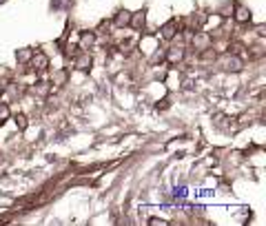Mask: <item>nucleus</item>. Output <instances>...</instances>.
Listing matches in <instances>:
<instances>
[{
  "label": "nucleus",
  "mask_w": 266,
  "mask_h": 226,
  "mask_svg": "<svg viewBox=\"0 0 266 226\" xmlns=\"http://www.w3.org/2000/svg\"><path fill=\"white\" fill-rule=\"evenodd\" d=\"M0 2H4V0H0Z\"/></svg>",
  "instance_id": "nucleus-9"
},
{
  "label": "nucleus",
  "mask_w": 266,
  "mask_h": 226,
  "mask_svg": "<svg viewBox=\"0 0 266 226\" xmlns=\"http://www.w3.org/2000/svg\"><path fill=\"white\" fill-rule=\"evenodd\" d=\"M33 65L38 66V69H42V66H47V58H44V56H35L33 58Z\"/></svg>",
  "instance_id": "nucleus-6"
},
{
  "label": "nucleus",
  "mask_w": 266,
  "mask_h": 226,
  "mask_svg": "<svg viewBox=\"0 0 266 226\" xmlns=\"http://www.w3.org/2000/svg\"><path fill=\"white\" fill-rule=\"evenodd\" d=\"M9 118V109H7V106H0V120H7Z\"/></svg>",
  "instance_id": "nucleus-7"
},
{
  "label": "nucleus",
  "mask_w": 266,
  "mask_h": 226,
  "mask_svg": "<svg viewBox=\"0 0 266 226\" xmlns=\"http://www.w3.org/2000/svg\"><path fill=\"white\" fill-rule=\"evenodd\" d=\"M237 20H239V22L251 20V11H248V9H244L242 4H237Z\"/></svg>",
  "instance_id": "nucleus-4"
},
{
  "label": "nucleus",
  "mask_w": 266,
  "mask_h": 226,
  "mask_svg": "<svg viewBox=\"0 0 266 226\" xmlns=\"http://www.w3.org/2000/svg\"><path fill=\"white\" fill-rule=\"evenodd\" d=\"M131 22V11H120L118 16H115V25L118 27H124Z\"/></svg>",
  "instance_id": "nucleus-2"
},
{
  "label": "nucleus",
  "mask_w": 266,
  "mask_h": 226,
  "mask_svg": "<svg viewBox=\"0 0 266 226\" xmlns=\"http://www.w3.org/2000/svg\"><path fill=\"white\" fill-rule=\"evenodd\" d=\"M186 195V189L184 186H180V189H175V197H184Z\"/></svg>",
  "instance_id": "nucleus-8"
},
{
  "label": "nucleus",
  "mask_w": 266,
  "mask_h": 226,
  "mask_svg": "<svg viewBox=\"0 0 266 226\" xmlns=\"http://www.w3.org/2000/svg\"><path fill=\"white\" fill-rule=\"evenodd\" d=\"M16 58H18V62H27L31 58V51H29V49H22V51L16 53Z\"/></svg>",
  "instance_id": "nucleus-5"
},
{
  "label": "nucleus",
  "mask_w": 266,
  "mask_h": 226,
  "mask_svg": "<svg viewBox=\"0 0 266 226\" xmlns=\"http://www.w3.org/2000/svg\"><path fill=\"white\" fill-rule=\"evenodd\" d=\"M173 33H175V22H166V25H164L162 27V35H164V38H166V40H171L173 38Z\"/></svg>",
  "instance_id": "nucleus-3"
},
{
  "label": "nucleus",
  "mask_w": 266,
  "mask_h": 226,
  "mask_svg": "<svg viewBox=\"0 0 266 226\" xmlns=\"http://www.w3.org/2000/svg\"><path fill=\"white\" fill-rule=\"evenodd\" d=\"M129 25H133L135 29H140V27H144V11H137V13H131V22Z\"/></svg>",
  "instance_id": "nucleus-1"
}]
</instances>
